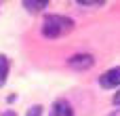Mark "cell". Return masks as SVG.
<instances>
[{
	"label": "cell",
	"mask_w": 120,
	"mask_h": 116,
	"mask_svg": "<svg viewBox=\"0 0 120 116\" xmlns=\"http://www.w3.org/2000/svg\"><path fill=\"white\" fill-rule=\"evenodd\" d=\"M23 6H25V8H30V11H40V8H44V6H46V2H44V0H25V2H23Z\"/></svg>",
	"instance_id": "obj_6"
},
{
	"label": "cell",
	"mask_w": 120,
	"mask_h": 116,
	"mask_svg": "<svg viewBox=\"0 0 120 116\" xmlns=\"http://www.w3.org/2000/svg\"><path fill=\"white\" fill-rule=\"evenodd\" d=\"M114 104H116V106H120V91L114 95Z\"/></svg>",
	"instance_id": "obj_8"
},
{
	"label": "cell",
	"mask_w": 120,
	"mask_h": 116,
	"mask_svg": "<svg viewBox=\"0 0 120 116\" xmlns=\"http://www.w3.org/2000/svg\"><path fill=\"white\" fill-rule=\"evenodd\" d=\"M99 82H101L103 89H114V87H118L120 85V68H112V70L103 72L101 78H99Z\"/></svg>",
	"instance_id": "obj_2"
},
{
	"label": "cell",
	"mask_w": 120,
	"mask_h": 116,
	"mask_svg": "<svg viewBox=\"0 0 120 116\" xmlns=\"http://www.w3.org/2000/svg\"><path fill=\"white\" fill-rule=\"evenodd\" d=\"M51 116H74V112H72V106L65 99H59V101H55V106L51 110Z\"/></svg>",
	"instance_id": "obj_4"
},
{
	"label": "cell",
	"mask_w": 120,
	"mask_h": 116,
	"mask_svg": "<svg viewBox=\"0 0 120 116\" xmlns=\"http://www.w3.org/2000/svg\"><path fill=\"white\" fill-rule=\"evenodd\" d=\"M40 114H42V108H40V106H34V108L30 110V114H27V116H40Z\"/></svg>",
	"instance_id": "obj_7"
},
{
	"label": "cell",
	"mask_w": 120,
	"mask_h": 116,
	"mask_svg": "<svg viewBox=\"0 0 120 116\" xmlns=\"http://www.w3.org/2000/svg\"><path fill=\"white\" fill-rule=\"evenodd\" d=\"M72 27H74V21L70 17H63V15H46L44 17V23H42V34L49 36V38H61L68 32H72Z\"/></svg>",
	"instance_id": "obj_1"
},
{
	"label": "cell",
	"mask_w": 120,
	"mask_h": 116,
	"mask_svg": "<svg viewBox=\"0 0 120 116\" xmlns=\"http://www.w3.org/2000/svg\"><path fill=\"white\" fill-rule=\"evenodd\" d=\"M93 63H95L93 55H74V57H70V66H72L74 70H86V68H91Z\"/></svg>",
	"instance_id": "obj_3"
},
{
	"label": "cell",
	"mask_w": 120,
	"mask_h": 116,
	"mask_svg": "<svg viewBox=\"0 0 120 116\" xmlns=\"http://www.w3.org/2000/svg\"><path fill=\"white\" fill-rule=\"evenodd\" d=\"M6 74H8V59L4 55H0V85H4Z\"/></svg>",
	"instance_id": "obj_5"
}]
</instances>
